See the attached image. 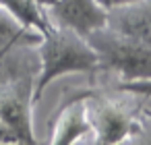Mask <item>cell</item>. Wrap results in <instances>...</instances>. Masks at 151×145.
I'll list each match as a JSON object with an SVG mask.
<instances>
[{"label": "cell", "instance_id": "52a82bcc", "mask_svg": "<svg viewBox=\"0 0 151 145\" xmlns=\"http://www.w3.org/2000/svg\"><path fill=\"white\" fill-rule=\"evenodd\" d=\"M106 25L118 33L151 42V0H132L108 9Z\"/></svg>", "mask_w": 151, "mask_h": 145}, {"label": "cell", "instance_id": "5bb4252c", "mask_svg": "<svg viewBox=\"0 0 151 145\" xmlns=\"http://www.w3.org/2000/svg\"><path fill=\"white\" fill-rule=\"evenodd\" d=\"M145 116H147V118L151 120V110H149V112H145Z\"/></svg>", "mask_w": 151, "mask_h": 145}, {"label": "cell", "instance_id": "30bf717a", "mask_svg": "<svg viewBox=\"0 0 151 145\" xmlns=\"http://www.w3.org/2000/svg\"><path fill=\"white\" fill-rule=\"evenodd\" d=\"M116 89L128 95L139 97H151V79H139V81H118Z\"/></svg>", "mask_w": 151, "mask_h": 145}, {"label": "cell", "instance_id": "3957f363", "mask_svg": "<svg viewBox=\"0 0 151 145\" xmlns=\"http://www.w3.org/2000/svg\"><path fill=\"white\" fill-rule=\"evenodd\" d=\"M89 118L93 124L95 141L122 143L137 139L145 126L139 120V104L128 100H116L104 91H95L89 100Z\"/></svg>", "mask_w": 151, "mask_h": 145}, {"label": "cell", "instance_id": "277c9868", "mask_svg": "<svg viewBox=\"0 0 151 145\" xmlns=\"http://www.w3.org/2000/svg\"><path fill=\"white\" fill-rule=\"evenodd\" d=\"M95 87H66L62 91L56 114L48 122L52 128L48 141L50 143H81L95 141L93 124L89 118V100L95 93Z\"/></svg>", "mask_w": 151, "mask_h": 145}, {"label": "cell", "instance_id": "7a4b0ae2", "mask_svg": "<svg viewBox=\"0 0 151 145\" xmlns=\"http://www.w3.org/2000/svg\"><path fill=\"white\" fill-rule=\"evenodd\" d=\"M99 58V66L116 73L118 81L151 79V42L137 40L110 29L108 25L87 35Z\"/></svg>", "mask_w": 151, "mask_h": 145}, {"label": "cell", "instance_id": "ba28073f", "mask_svg": "<svg viewBox=\"0 0 151 145\" xmlns=\"http://www.w3.org/2000/svg\"><path fill=\"white\" fill-rule=\"evenodd\" d=\"M0 6L9 11L21 25L42 33V35L54 27V19H52L50 11L44 4H40L37 0H0Z\"/></svg>", "mask_w": 151, "mask_h": 145}, {"label": "cell", "instance_id": "5b68a950", "mask_svg": "<svg viewBox=\"0 0 151 145\" xmlns=\"http://www.w3.org/2000/svg\"><path fill=\"white\" fill-rule=\"evenodd\" d=\"M33 77L0 83V118L15 133L19 143H35L33 135Z\"/></svg>", "mask_w": 151, "mask_h": 145}, {"label": "cell", "instance_id": "7c38bea8", "mask_svg": "<svg viewBox=\"0 0 151 145\" xmlns=\"http://www.w3.org/2000/svg\"><path fill=\"white\" fill-rule=\"evenodd\" d=\"M99 2L106 6V9H112V6H118V4H126V2H132V0H99Z\"/></svg>", "mask_w": 151, "mask_h": 145}, {"label": "cell", "instance_id": "4fadbf2b", "mask_svg": "<svg viewBox=\"0 0 151 145\" xmlns=\"http://www.w3.org/2000/svg\"><path fill=\"white\" fill-rule=\"evenodd\" d=\"M37 2H40V4H44L46 9H50V6H52V4L56 2V0H37Z\"/></svg>", "mask_w": 151, "mask_h": 145}, {"label": "cell", "instance_id": "9c48e42d", "mask_svg": "<svg viewBox=\"0 0 151 145\" xmlns=\"http://www.w3.org/2000/svg\"><path fill=\"white\" fill-rule=\"evenodd\" d=\"M42 33L21 25L9 11L0 6V54L17 44H40Z\"/></svg>", "mask_w": 151, "mask_h": 145}, {"label": "cell", "instance_id": "6da1fadb", "mask_svg": "<svg viewBox=\"0 0 151 145\" xmlns=\"http://www.w3.org/2000/svg\"><path fill=\"white\" fill-rule=\"evenodd\" d=\"M40 73L33 87V102L40 104L44 91L52 81L68 73H95L101 71L99 58L85 35L54 21V27L42 35L37 44Z\"/></svg>", "mask_w": 151, "mask_h": 145}, {"label": "cell", "instance_id": "8992f818", "mask_svg": "<svg viewBox=\"0 0 151 145\" xmlns=\"http://www.w3.org/2000/svg\"><path fill=\"white\" fill-rule=\"evenodd\" d=\"M48 11L56 23L85 38L108 23V9L99 0H56Z\"/></svg>", "mask_w": 151, "mask_h": 145}, {"label": "cell", "instance_id": "8fae6325", "mask_svg": "<svg viewBox=\"0 0 151 145\" xmlns=\"http://www.w3.org/2000/svg\"><path fill=\"white\" fill-rule=\"evenodd\" d=\"M0 143H19L17 137H15V133L9 128V124L2 118H0Z\"/></svg>", "mask_w": 151, "mask_h": 145}]
</instances>
